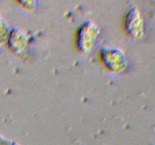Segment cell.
Here are the masks:
<instances>
[{"label": "cell", "mask_w": 155, "mask_h": 145, "mask_svg": "<svg viewBox=\"0 0 155 145\" xmlns=\"http://www.w3.org/2000/svg\"><path fill=\"white\" fill-rule=\"evenodd\" d=\"M99 30L96 24L92 22H87L83 24L78 33V45L80 49L89 51L92 49L96 43Z\"/></svg>", "instance_id": "obj_1"}, {"label": "cell", "mask_w": 155, "mask_h": 145, "mask_svg": "<svg viewBox=\"0 0 155 145\" xmlns=\"http://www.w3.org/2000/svg\"><path fill=\"white\" fill-rule=\"evenodd\" d=\"M104 63L113 70H120L125 66V58L122 51L115 48H105L102 51Z\"/></svg>", "instance_id": "obj_2"}, {"label": "cell", "mask_w": 155, "mask_h": 145, "mask_svg": "<svg viewBox=\"0 0 155 145\" xmlns=\"http://www.w3.org/2000/svg\"><path fill=\"white\" fill-rule=\"evenodd\" d=\"M7 42L11 49L16 54H20V51L25 48L27 43V35L19 29H12L10 30Z\"/></svg>", "instance_id": "obj_3"}, {"label": "cell", "mask_w": 155, "mask_h": 145, "mask_svg": "<svg viewBox=\"0 0 155 145\" xmlns=\"http://www.w3.org/2000/svg\"><path fill=\"white\" fill-rule=\"evenodd\" d=\"M9 33H10V30H9L7 23L0 15V43H4L7 42Z\"/></svg>", "instance_id": "obj_4"}, {"label": "cell", "mask_w": 155, "mask_h": 145, "mask_svg": "<svg viewBox=\"0 0 155 145\" xmlns=\"http://www.w3.org/2000/svg\"><path fill=\"white\" fill-rule=\"evenodd\" d=\"M5 144H6L5 140L2 138V137H0V145H5Z\"/></svg>", "instance_id": "obj_5"}]
</instances>
